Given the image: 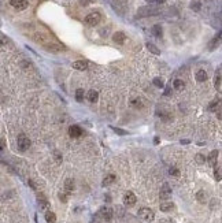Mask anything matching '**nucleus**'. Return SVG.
Segmentation results:
<instances>
[{"label": "nucleus", "instance_id": "412c9836", "mask_svg": "<svg viewBox=\"0 0 222 223\" xmlns=\"http://www.w3.org/2000/svg\"><path fill=\"white\" fill-rule=\"evenodd\" d=\"M65 189H66V192L70 194V192H73L74 190V181L73 179H66L65 181Z\"/></svg>", "mask_w": 222, "mask_h": 223}, {"label": "nucleus", "instance_id": "2eb2a0df", "mask_svg": "<svg viewBox=\"0 0 222 223\" xmlns=\"http://www.w3.org/2000/svg\"><path fill=\"white\" fill-rule=\"evenodd\" d=\"M151 32H152V34L156 37V39H160V37L163 36V30H162L160 25H153L152 29H151Z\"/></svg>", "mask_w": 222, "mask_h": 223}, {"label": "nucleus", "instance_id": "6ab92c4d", "mask_svg": "<svg viewBox=\"0 0 222 223\" xmlns=\"http://www.w3.org/2000/svg\"><path fill=\"white\" fill-rule=\"evenodd\" d=\"M145 47H147V50L150 51L151 53H153V55H159V53H160L159 48L156 47L155 44H152V43H147V44H145Z\"/></svg>", "mask_w": 222, "mask_h": 223}, {"label": "nucleus", "instance_id": "a211bd4d", "mask_svg": "<svg viewBox=\"0 0 222 223\" xmlns=\"http://www.w3.org/2000/svg\"><path fill=\"white\" fill-rule=\"evenodd\" d=\"M86 97H88V100H89L90 103H96L97 101V99H99V93L96 91H89L88 92V94H86Z\"/></svg>", "mask_w": 222, "mask_h": 223}, {"label": "nucleus", "instance_id": "393cba45", "mask_svg": "<svg viewBox=\"0 0 222 223\" xmlns=\"http://www.w3.org/2000/svg\"><path fill=\"white\" fill-rule=\"evenodd\" d=\"M114 181H115V175L114 174H110V175H107L106 178L103 179V186H108V185H111Z\"/></svg>", "mask_w": 222, "mask_h": 223}, {"label": "nucleus", "instance_id": "4c0bfd02", "mask_svg": "<svg viewBox=\"0 0 222 223\" xmlns=\"http://www.w3.org/2000/svg\"><path fill=\"white\" fill-rule=\"evenodd\" d=\"M170 93H171L170 86H166V88H164V96H170Z\"/></svg>", "mask_w": 222, "mask_h": 223}, {"label": "nucleus", "instance_id": "f704fd0d", "mask_svg": "<svg viewBox=\"0 0 222 223\" xmlns=\"http://www.w3.org/2000/svg\"><path fill=\"white\" fill-rule=\"evenodd\" d=\"M54 156H55V160H56V163H60V162H62V155H60L58 151L54 152Z\"/></svg>", "mask_w": 222, "mask_h": 223}, {"label": "nucleus", "instance_id": "ea45409f", "mask_svg": "<svg viewBox=\"0 0 222 223\" xmlns=\"http://www.w3.org/2000/svg\"><path fill=\"white\" fill-rule=\"evenodd\" d=\"M29 185L32 186V189H36V185L33 184V181H29Z\"/></svg>", "mask_w": 222, "mask_h": 223}, {"label": "nucleus", "instance_id": "7c9ffc66", "mask_svg": "<svg viewBox=\"0 0 222 223\" xmlns=\"http://www.w3.org/2000/svg\"><path fill=\"white\" fill-rule=\"evenodd\" d=\"M169 174H170V175H173V177H178V175H180V170H178L177 167H170L169 168Z\"/></svg>", "mask_w": 222, "mask_h": 223}, {"label": "nucleus", "instance_id": "e433bc0d", "mask_svg": "<svg viewBox=\"0 0 222 223\" xmlns=\"http://www.w3.org/2000/svg\"><path fill=\"white\" fill-rule=\"evenodd\" d=\"M159 223H175L173 219H170V218H163V219L159 220Z\"/></svg>", "mask_w": 222, "mask_h": 223}, {"label": "nucleus", "instance_id": "c85d7f7f", "mask_svg": "<svg viewBox=\"0 0 222 223\" xmlns=\"http://www.w3.org/2000/svg\"><path fill=\"white\" fill-rule=\"evenodd\" d=\"M191 9L193 10V11H200V9H202V4H200V2L195 0V2H192V3H191Z\"/></svg>", "mask_w": 222, "mask_h": 223}, {"label": "nucleus", "instance_id": "4468645a", "mask_svg": "<svg viewBox=\"0 0 222 223\" xmlns=\"http://www.w3.org/2000/svg\"><path fill=\"white\" fill-rule=\"evenodd\" d=\"M217 159H218V151H217V149H214V151L210 152V155H208L207 160H208V163H210L211 166H214V167H215Z\"/></svg>", "mask_w": 222, "mask_h": 223}, {"label": "nucleus", "instance_id": "473e14b6", "mask_svg": "<svg viewBox=\"0 0 222 223\" xmlns=\"http://www.w3.org/2000/svg\"><path fill=\"white\" fill-rule=\"evenodd\" d=\"M111 129L114 130L117 134H119V136H126V134H128V132H126V130H122V129H119V127H111Z\"/></svg>", "mask_w": 222, "mask_h": 223}, {"label": "nucleus", "instance_id": "c756f323", "mask_svg": "<svg viewBox=\"0 0 222 223\" xmlns=\"http://www.w3.org/2000/svg\"><path fill=\"white\" fill-rule=\"evenodd\" d=\"M214 177H215L217 181H221V179H222V173H221V170H219L217 166H215V168H214Z\"/></svg>", "mask_w": 222, "mask_h": 223}, {"label": "nucleus", "instance_id": "423d86ee", "mask_svg": "<svg viewBox=\"0 0 222 223\" xmlns=\"http://www.w3.org/2000/svg\"><path fill=\"white\" fill-rule=\"evenodd\" d=\"M162 200H167L169 197H171V187L169 184H163L160 187V193H159Z\"/></svg>", "mask_w": 222, "mask_h": 223}, {"label": "nucleus", "instance_id": "72a5a7b5", "mask_svg": "<svg viewBox=\"0 0 222 223\" xmlns=\"http://www.w3.org/2000/svg\"><path fill=\"white\" fill-rule=\"evenodd\" d=\"M195 159H196V162L199 163V164H203V163H204V160H206V157L203 156L202 153H197V155H196V157H195Z\"/></svg>", "mask_w": 222, "mask_h": 223}, {"label": "nucleus", "instance_id": "bb28decb", "mask_svg": "<svg viewBox=\"0 0 222 223\" xmlns=\"http://www.w3.org/2000/svg\"><path fill=\"white\" fill-rule=\"evenodd\" d=\"M84 96H85L84 89H77V91H76V100H77V101L82 103V101H84Z\"/></svg>", "mask_w": 222, "mask_h": 223}, {"label": "nucleus", "instance_id": "7ed1b4c3", "mask_svg": "<svg viewBox=\"0 0 222 223\" xmlns=\"http://www.w3.org/2000/svg\"><path fill=\"white\" fill-rule=\"evenodd\" d=\"M101 21V15L100 12H90V14H88L86 17H85V23H88L89 26H96L99 25V22Z\"/></svg>", "mask_w": 222, "mask_h": 223}, {"label": "nucleus", "instance_id": "a878e982", "mask_svg": "<svg viewBox=\"0 0 222 223\" xmlns=\"http://www.w3.org/2000/svg\"><path fill=\"white\" fill-rule=\"evenodd\" d=\"M173 85H174V89H177V91H182L185 88V82L182 80H174Z\"/></svg>", "mask_w": 222, "mask_h": 223}, {"label": "nucleus", "instance_id": "a19ab883", "mask_svg": "<svg viewBox=\"0 0 222 223\" xmlns=\"http://www.w3.org/2000/svg\"><path fill=\"white\" fill-rule=\"evenodd\" d=\"M147 3H150V4H153V3H156V0H145Z\"/></svg>", "mask_w": 222, "mask_h": 223}, {"label": "nucleus", "instance_id": "f3484780", "mask_svg": "<svg viewBox=\"0 0 222 223\" xmlns=\"http://www.w3.org/2000/svg\"><path fill=\"white\" fill-rule=\"evenodd\" d=\"M195 77H196L197 82H204V81H207V73H206L204 70H199Z\"/></svg>", "mask_w": 222, "mask_h": 223}, {"label": "nucleus", "instance_id": "39448f33", "mask_svg": "<svg viewBox=\"0 0 222 223\" xmlns=\"http://www.w3.org/2000/svg\"><path fill=\"white\" fill-rule=\"evenodd\" d=\"M99 215H100L101 218H103L104 220H111L112 219V215H114V211H112V208H110V207H101L100 211H99Z\"/></svg>", "mask_w": 222, "mask_h": 223}, {"label": "nucleus", "instance_id": "1a4fd4ad", "mask_svg": "<svg viewBox=\"0 0 222 223\" xmlns=\"http://www.w3.org/2000/svg\"><path fill=\"white\" fill-rule=\"evenodd\" d=\"M10 4L14 7L15 10H25L27 7V2L26 0H11Z\"/></svg>", "mask_w": 222, "mask_h": 223}, {"label": "nucleus", "instance_id": "dca6fc26", "mask_svg": "<svg viewBox=\"0 0 222 223\" xmlns=\"http://www.w3.org/2000/svg\"><path fill=\"white\" fill-rule=\"evenodd\" d=\"M219 108H221V100H219V101L218 100H214V101H211L210 105H208V110H210L211 112H215V111L218 112Z\"/></svg>", "mask_w": 222, "mask_h": 223}, {"label": "nucleus", "instance_id": "ddd939ff", "mask_svg": "<svg viewBox=\"0 0 222 223\" xmlns=\"http://www.w3.org/2000/svg\"><path fill=\"white\" fill-rule=\"evenodd\" d=\"M112 40H114V43H117V44H123L126 40V36L122 32H117V33H114V36H112Z\"/></svg>", "mask_w": 222, "mask_h": 223}, {"label": "nucleus", "instance_id": "4be33fe9", "mask_svg": "<svg viewBox=\"0 0 222 223\" xmlns=\"http://www.w3.org/2000/svg\"><path fill=\"white\" fill-rule=\"evenodd\" d=\"M45 220H47V223H55L56 222V215H55L54 212H51V211H47Z\"/></svg>", "mask_w": 222, "mask_h": 223}, {"label": "nucleus", "instance_id": "f257e3e1", "mask_svg": "<svg viewBox=\"0 0 222 223\" xmlns=\"http://www.w3.org/2000/svg\"><path fill=\"white\" fill-rule=\"evenodd\" d=\"M160 12V10L156 9L152 6H145V7H140L139 11H137V17L140 18H145V17H153V15H158Z\"/></svg>", "mask_w": 222, "mask_h": 223}, {"label": "nucleus", "instance_id": "c03bdc74", "mask_svg": "<svg viewBox=\"0 0 222 223\" xmlns=\"http://www.w3.org/2000/svg\"><path fill=\"white\" fill-rule=\"evenodd\" d=\"M181 144H189V140H181Z\"/></svg>", "mask_w": 222, "mask_h": 223}, {"label": "nucleus", "instance_id": "9d476101", "mask_svg": "<svg viewBox=\"0 0 222 223\" xmlns=\"http://www.w3.org/2000/svg\"><path fill=\"white\" fill-rule=\"evenodd\" d=\"M69 134L73 138H78L82 134V129L79 126H77V125H73V126L69 127Z\"/></svg>", "mask_w": 222, "mask_h": 223}, {"label": "nucleus", "instance_id": "c9c22d12", "mask_svg": "<svg viewBox=\"0 0 222 223\" xmlns=\"http://www.w3.org/2000/svg\"><path fill=\"white\" fill-rule=\"evenodd\" d=\"M67 194L69 193H59V200L63 201V203H66V201H67Z\"/></svg>", "mask_w": 222, "mask_h": 223}, {"label": "nucleus", "instance_id": "9b49d317", "mask_svg": "<svg viewBox=\"0 0 222 223\" xmlns=\"http://www.w3.org/2000/svg\"><path fill=\"white\" fill-rule=\"evenodd\" d=\"M37 203H38L40 209H43V211H45V209L49 208V203H48V200L44 197V194H38L37 196Z\"/></svg>", "mask_w": 222, "mask_h": 223}, {"label": "nucleus", "instance_id": "20e7f679", "mask_svg": "<svg viewBox=\"0 0 222 223\" xmlns=\"http://www.w3.org/2000/svg\"><path fill=\"white\" fill-rule=\"evenodd\" d=\"M16 142H18V148L21 149L22 152L26 151V149H29V146H30V140L25 134H19Z\"/></svg>", "mask_w": 222, "mask_h": 223}, {"label": "nucleus", "instance_id": "aec40b11", "mask_svg": "<svg viewBox=\"0 0 222 223\" xmlns=\"http://www.w3.org/2000/svg\"><path fill=\"white\" fill-rule=\"evenodd\" d=\"M174 208V204L170 203V201H166V203H162L160 204V211L162 212H169Z\"/></svg>", "mask_w": 222, "mask_h": 223}, {"label": "nucleus", "instance_id": "f8f14e48", "mask_svg": "<svg viewBox=\"0 0 222 223\" xmlns=\"http://www.w3.org/2000/svg\"><path fill=\"white\" fill-rule=\"evenodd\" d=\"M73 69L79 70V71H84L88 69V62L86 60H77L73 63Z\"/></svg>", "mask_w": 222, "mask_h": 223}, {"label": "nucleus", "instance_id": "6e6552de", "mask_svg": "<svg viewBox=\"0 0 222 223\" xmlns=\"http://www.w3.org/2000/svg\"><path fill=\"white\" fill-rule=\"evenodd\" d=\"M136 201H137V198H136V196H134L133 192H126L125 197H123V204H125L126 207L134 205V204H136Z\"/></svg>", "mask_w": 222, "mask_h": 223}, {"label": "nucleus", "instance_id": "37998d69", "mask_svg": "<svg viewBox=\"0 0 222 223\" xmlns=\"http://www.w3.org/2000/svg\"><path fill=\"white\" fill-rule=\"evenodd\" d=\"M164 0H156V4H163Z\"/></svg>", "mask_w": 222, "mask_h": 223}, {"label": "nucleus", "instance_id": "0eeeda50", "mask_svg": "<svg viewBox=\"0 0 222 223\" xmlns=\"http://www.w3.org/2000/svg\"><path fill=\"white\" fill-rule=\"evenodd\" d=\"M221 43H222V33L219 32V33L217 34V36L214 37V39L211 40L210 43H208V50H210V51H214L215 48H218L219 45H221Z\"/></svg>", "mask_w": 222, "mask_h": 223}, {"label": "nucleus", "instance_id": "b1692460", "mask_svg": "<svg viewBox=\"0 0 222 223\" xmlns=\"http://www.w3.org/2000/svg\"><path fill=\"white\" fill-rule=\"evenodd\" d=\"M132 105L133 107H136V108H141V107H144L145 105V101L141 99V97H139V99H134V100H132Z\"/></svg>", "mask_w": 222, "mask_h": 223}, {"label": "nucleus", "instance_id": "79ce46f5", "mask_svg": "<svg viewBox=\"0 0 222 223\" xmlns=\"http://www.w3.org/2000/svg\"><path fill=\"white\" fill-rule=\"evenodd\" d=\"M153 144H156V145H158V144H159V137H155V140H153Z\"/></svg>", "mask_w": 222, "mask_h": 223}, {"label": "nucleus", "instance_id": "2f4dec72", "mask_svg": "<svg viewBox=\"0 0 222 223\" xmlns=\"http://www.w3.org/2000/svg\"><path fill=\"white\" fill-rule=\"evenodd\" d=\"M219 85H221V75L217 74L215 78H214V86H215L217 89H219Z\"/></svg>", "mask_w": 222, "mask_h": 223}, {"label": "nucleus", "instance_id": "cd10ccee", "mask_svg": "<svg viewBox=\"0 0 222 223\" xmlns=\"http://www.w3.org/2000/svg\"><path fill=\"white\" fill-rule=\"evenodd\" d=\"M152 84L156 86V88H164V82H163V80L162 78H159V77H156V78H153V81H152Z\"/></svg>", "mask_w": 222, "mask_h": 223}, {"label": "nucleus", "instance_id": "58836bf2", "mask_svg": "<svg viewBox=\"0 0 222 223\" xmlns=\"http://www.w3.org/2000/svg\"><path fill=\"white\" fill-rule=\"evenodd\" d=\"M5 148V142H4V138H2V149Z\"/></svg>", "mask_w": 222, "mask_h": 223}, {"label": "nucleus", "instance_id": "5701e85b", "mask_svg": "<svg viewBox=\"0 0 222 223\" xmlns=\"http://www.w3.org/2000/svg\"><path fill=\"white\" fill-rule=\"evenodd\" d=\"M196 198H197V201H199V203H203V204H204L206 200H207V196H206V192H204V190H199V192L196 193Z\"/></svg>", "mask_w": 222, "mask_h": 223}, {"label": "nucleus", "instance_id": "f03ea898", "mask_svg": "<svg viewBox=\"0 0 222 223\" xmlns=\"http://www.w3.org/2000/svg\"><path fill=\"white\" fill-rule=\"evenodd\" d=\"M139 216L141 219H144L145 222H152L155 219V214L151 208H147V207H143V208L139 209Z\"/></svg>", "mask_w": 222, "mask_h": 223}]
</instances>
